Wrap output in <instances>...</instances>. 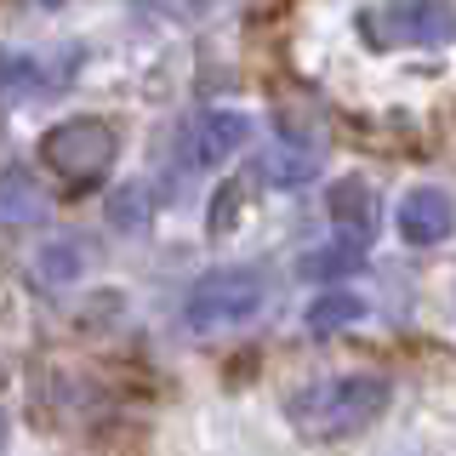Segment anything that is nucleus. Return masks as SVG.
Wrapping results in <instances>:
<instances>
[{
    "label": "nucleus",
    "instance_id": "nucleus-1",
    "mask_svg": "<svg viewBox=\"0 0 456 456\" xmlns=\"http://www.w3.org/2000/svg\"><path fill=\"white\" fill-rule=\"evenodd\" d=\"M388 399H394L388 377H377V370H337V377H314L285 394V422L308 445H337V439L365 434L388 411Z\"/></svg>",
    "mask_w": 456,
    "mask_h": 456
},
{
    "label": "nucleus",
    "instance_id": "nucleus-2",
    "mask_svg": "<svg viewBox=\"0 0 456 456\" xmlns=\"http://www.w3.org/2000/svg\"><path fill=\"white\" fill-rule=\"evenodd\" d=\"M120 149H126V137L114 120H103V114H75V120H57L40 132L35 160L57 183H69V189H92V183H103L120 166Z\"/></svg>",
    "mask_w": 456,
    "mask_h": 456
},
{
    "label": "nucleus",
    "instance_id": "nucleus-3",
    "mask_svg": "<svg viewBox=\"0 0 456 456\" xmlns=\"http://www.w3.org/2000/svg\"><path fill=\"white\" fill-rule=\"evenodd\" d=\"M263 308H268V274L256 263H228L189 285L183 325L189 331H234V325H251Z\"/></svg>",
    "mask_w": 456,
    "mask_h": 456
},
{
    "label": "nucleus",
    "instance_id": "nucleus-4",
    "mask_svg": "<svg viewBox=\"0 0 456 456\" xmlns=\"http://www.w3.org/2000/svg\"><path fill=\"white\" fill-rule=\"evenodd\" d=\"M365 46H451L456 6L451 0H388L382 12H360Z\"/></svg>",
    "mask_w": 456,
    "mask_h": 456
},
{
    "label": "nucleus",
    "instance_id": "nucleus-5",
    "mask_svg": "<svg viewBox=\"0 0 456 456\" xmlns=\"http://www.w3.org/2000/svg\"><path fill=\"white\" fill-rule=\"evenodd\" d=\"M394 228H399V240L405 246H445V240L456 234V200L451 189H439V183H417V189H405L399 194V206H394Z\"/></svg>",
    "mask_w": 456,
    "mask_h": 456
},
{
    "label": "nucleus",
    "instance_id": "nucleus-6",
    "mask_svg": "<svg viewBox=\"0 0 456 456\" xmlns=\"http://www.w3.org/2000/svg\"><path fill=\"white\" fill-rule=\"evenodd\" d=\"M251 137H256V114L251 109H200L194 132H189V154H194V166L217 171V166L234 160Z\"/></svg>",
    "mask_w": 456,
    "mask_h": 456
},
{
    "label": "nucleus",
    "instance_id": "nucleus-7",
    "mask_svg": "<svg viewBox=\"0 0 456 456\" xmlns=\"http://www.w3.org/2000/svg\"><path fill=\"white\" fill-rule=\"evenodd\" d=\"M86 268H92V246L80 234H52L28 256V274H35L40 291H69V285L86 280Z\"/></svg>",
    "mask_w": 456,
    "mask_h": 456
},
{
    "label": "nucleus",
    "instance_id": "nucleus-8",
    "mask_svg": "<svg viewBox=\"0 0 456 456\" xmlns=\"http://www.w3.org/2000/svg\"><path fill=\"white\" fill-rule=\"evenodd\" d=\"M325 211H331L337 234H354V240H370L377 223H382V200L365 177H337L331 189H325Z\"/></svg>",
    "mask_w": 456,
    "mask_h": 456
},
{
    "label": "nucleus",
    "instance_id": "nucleus-9",
    "mask_svg": "<svg viewBox=\"0 0 456 456\" xmlns=\"http://www.w3.org/2000/svg\"><path fill=\"white\" fill-rule=\"evenodd\" d=\"M57 86H69V75L52 63V57L6 52V46H0V103H23V97L57 92Z\"/></svg>",
    "mask_w": 456,
    "mask_h": 456
},
{
    "label": "nucleus",
    "instance_id": "nucleus-10",
    "mask_svg": "<svg viewBox=\"0 0 456 456\" xmlns=\"http://www.w3.org/2000/svg\"><path fill=\"white\" fill-rule=\"evenodd\" d=\"M365 268V240H354V234H331V240H320V246H308L303 251V263H297V274L314 280V285H342V280H354Z\"/></svg>",
    "mask_w": 456,
    "mask_h": 456
},
{
    "label": "nucleus",
    "instance_id": "nucleus-11",
    "mask_svg": "<svg viewBox=\"0 0 456 456\" xmlns=\"http://www.w3.org/2000/svg\"><path fill=\"white\" fill-rule=\"evenodd\" d=\"M365 314H370V303L360 291H348V285H320V297L308 303L303 325L314 337H337V331H348V325H360Z\"/></svg>",
    "mask_w": 456,
    "mask_h": 456
},
{
    "label": "nucleus",
    "instance_id": "nucleus-12",
    "mask_svg": "<svg viewBox=\"0 0 456 456\" xmlns=\"http://www.w3.org/2000/svg\"><path fill=\"white\" fill-rule=\"evenodd\" d=\"M314 177H320V149H308V142H280L263 154V183H274V189H308Z\"/></svg>",
    "mask_w": 456,
    "mask_h": 456
},
{
    "label": "nucleus",
    "instance_id": "nucleus-13",
    "mask_svg": "<svg viewBox=\"0 0 456 456\" xmlns=\"http://www.w3.org/2000/svg\"><path fill=\"white\" fill-rule=\"evenodd\" d=\"M240 217H246V183L228 177L217 194H211V217H206V234L211 240H228L240 228Z\"/></svg>",
    "mask_w": 456,
    "mask_h": 456
},
{
    "label": "nucleus",
    "instance_id": "nucleus-14",
    "mask_svg": "<svg viewBox=\"0 0 456 456\" xmlns=\"http://www.w3.org/2000/svg\"><path fill=\"white\" fill-rule=\"evenodd\" d=\"M40 206H46V200H40V189L23 177V171H18V177H12V171L0 177V217L23 223V217H40Z\"/></svg>",
    "mask_w": 456,
    "mask_h": 456
},
{
    "label": "nucleus",
    "instance_id": "nucleus-15",
    "mask_svg": "<svg viewBox=\"0 0 456 456\" xmlns=\"http://www.w3.org/2000/svg\"><path fill=\"white\" fill-rule=\"evenodd\" d=\"M142 194H149V189H142V183H132V189H120V194L109 200V211H114V228H142V223L154 217V211H137V200H142Z\"/></svg>",
    "mask_w": 456,
    "mask_h": 456
},
{
    "label": "nucleus",
    "instance_id": "nucleus-16",
    "mask_svg": "<svg viewBox=\"0 0 456 456\" xmlns=\"http://www.w3.org/2000/svg\"><path fill=\"white\" fill-rule=\"evenodd\" d=\"M35 6H40V12H57V6H63V0H35Z\"/></svg>",
    "mask_w": 456,
    "mask_h": 456
},
{
    "label": "nucleus",
    "instance_id": "nucleus-17",
    "mask_svg": "<svg viewBox=\"0 0 456 456\" xmlns=\"http://www.w3.org/2000/svg\"><path fill=\"white\" fill-rule=\"evenodd\" d=\"M0 456H6V417H0Z\"/></svg>",
    "mask_w": 456,
    "mask_h": 456
}]
</instances>
